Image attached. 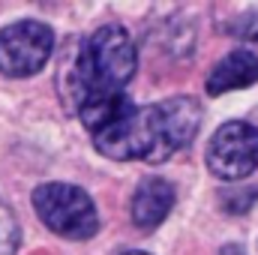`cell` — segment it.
<instances>
[{
  "label": "cell",
  "mask_w": 258,
  "mask_h": 255,
  "mask_svg": "<svg viewBox=\"0 0 258 255\" xmlns=\"http://www.w3.org/2000/svg\"><path fill=\"white\" fill-rule=\"evenodd\" d=\"M138 66L135 42L120 24L93 30L72 66V99L90 93H123Z\"/></svg>",
  "instance_id": "7a4b0ae2"
},
{
  "label": "cell",
  "mask_w": 258,
  "mask_h": 255,
  "mask_svg": "<svg viewBox=\"0 0 258 255\" xmlns=\"http://www.w3.org/2000/svg\"><path fill=\"white\" fill-rule=\"evenodd\" d=\"M21 243V228L9 204L0 201V255H15Z\"/></svg>",
  "instance_id": "ba28073f"
},
{
  "label": "cell",
  "mask_w": 258,
  "mask_h": 255,
  "mask_svg": "<svg viewBox=\"0 0 258 255\" xmlns=\"http://www.w3.org/2000/svg\"><path fill=\"white\" fill-rule=\"evenodd\" d=\"M120 255H147V252H141V249H126V252H120Z\"/></svg>",
  "instance_id": "30bf717a"
},
{
  "label": "cell",
  "mask_w": 258,
  "mask_h": 255,
  "mask_svg": "<svg viewBox=\"0 0 258 255\" xmlns=\"http://www.w3.org/2000/svg\"><path fill=\"white\" fill-rule=\"evenodd\" d=\"M174 201H177V192H174L171 180H165V177H144L138 183L135 195H132V204H129L132 222L141 231H153L159 222H165V216L171 213Z\"/></svg>",
  "instance_id": "8992f818"
},
{
  "label": "cell",
  "mask_w": 258,
  "mask_h": 255,
  "mask_svg": "<svg viewBox=\"0 0 258 255\" xmlns=\"http://www.w3.org/2000/svg\"><path fill=\"white\" fill-rule=\"evenodd\" d=\"M201 129V105L192 96H171L144 108H135L126 120L93 147L117 162L141 159L159 165L183 150Z\"/></svg>",
  "instance_id": "6da1fadb"
},
{
  "label": "cell",
  "mask_w": 258,
  "mask_h": 255,
  "mask_svg": "<svg viewBox=\"0 0 258 255\" xmlns=\"http://www.w3.org/2000/svg\"><path fill=\"white\" fill-rule=\"evenodd\" d=\"M54 51V30L42 21L24 18L0 30V72L9 78H30L48 63Z\"/></svg>",
  "instance_id": "277c9868"
},
{
  "label": "cell",
  "mask_w": 258,
  "mask_h": 255,
  "mask_svg": "<svg viewBox=\"0 0 258 255\" xmlns=\"http://www.w3.org/2000/svg\"><path fill=\"white\" fill-rule=\"evenodd\" d=\"M33 210L48 231L66 240H87L99 231L96 204L81 186L72 183H42L33 189Z\"/></svg>",
  "instance_id": "3957f363"
},
{
  "label": "cell",
  "mask_w": 258,
  "mask_h": 255,
  "mask_svg": "<svg viewBox=\"0 0 258 255\" xmlns=\"http://www.w3.org/2000/svg\"><path fill=\"white\" fill-rule=\"evenodd\" d=\"M207 168L219 180H243L258 168V126L228 120L207 144Z\"/></svg>",
  "instance_id": "5b68a950"
},
{
  "label": "cell",
  "mask_w": 258,
  "mask_h": 255,
  "mask_svg": "<svg viewBox=\"0 0 258 255\" xmlns=\"http://www.w3.org/2000/svg\"><path fill=\"white\" fill-rule=\"evenodd\" d=\"M219 255H243V249H240V246H234V243H228V246H222V249H219Z\"/></svg>",
  "instance_id": "9c48e42d"
},
{
  "label": "cell",
  "mask_w": 258,
  "mask_h": 255,
  "mask_svg": "<svg viewBox=\"0 0 258 255\" xmlns=\"http://www.w3.org/2000/svg\"><path fill=\"white\" fill-rule=\"evenodd\" d=\"M255 81H258V54H252L249 48H234L210 69L207 93L219 96V93H228V90L249 87Z\"/></svg>",
  "instance_id": "52a82bcc"
}]
</instances>
